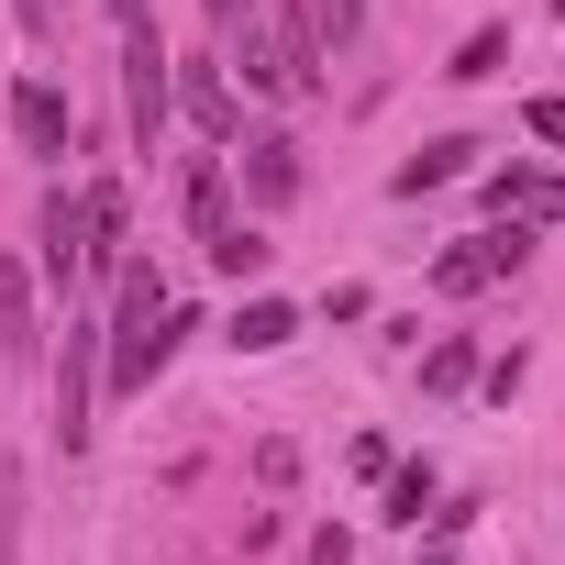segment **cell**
Masks as SVG:
<instances>
[{
  "mask_svg": "<svg viewBox=\"0 0 565 565\" xmlns=\"http://www.w3.org/2000/svg\"><path fill=\"white\" fill-rule=\"evenodd\" d=\"M488 200H499V211H532V222H565V178H532V167H499Z\"/></svg>",
  "mask_w": 565,
  "mask_h": 565,
  "instance_id": "obj_11",
  "label": "cell"
},
{
  "mask_svg": "<svg viewBox=\"0 0 565 565\" xmlns=\"http://www.w3.org/2000/svg\"><path fill=\"white\" fill-rule=\"evenodd\" d=\"M178 333H189V311L167 300V277L156 266H122L111 277V322H100V388H156V366L178 355Z\"/></svg>",
  "mask_w": 565,
  "mask_h": 565,
  "instance_id": "obj_1",
  "label": "cell"
},
{
  "mask_svg": "<svg viewBox=\"0 0 565 565\" xmlns=\"http://www.w3.org/2000/svg\"><path fill=\"white\" fill-rule=\"evenodd\" d=\"M433 510V466H388V521H422Z\"/></svg>",
  "mask_w": 565,
  "mask_h": 565,
  "instance_id": "obj_17",
  "label": "cell"
},
{
  "mask_svg": "<svg viewBox=\"0 0 565 565\" xmlns=\"http://www.w3.org/2000/svg\"><path fill=\"white\" fill-rule=\"evenodd\" d=\"M355 23H366V0H311V34H333V45H344Z\"/></svg>",
  "mask_w": 565,
  "mask_h": 565,
  "instance_id": "obj_18",
  "label": "cell"
},
{
  "mask_svg": "<svg viewBox=\"0 0 565 565\" xmlns=\"http://www.w3.org/2000/svg\"><path fill=\"white\" fill-rule=\"evenodd\" d=\"M56 12H67V0H23V23H34V34H56Z\"/></svg>",
  "mask_w": 565,
  "mask_h": 565,
  "instance_id": "obj_20",
  "label": "cell"
},
{
  "mask_svg": "<svg viewBox=\"0 0 565 565\" xmlns=\"http://www.w3.org/2000/svg\"><path fill=\"white\" fill-rule=\"evenodd\" d=\"M111 12H122V34H134V23H156V0H111Z\"/></svg>",
  "mask_w": 565,
  "mask_h": 565,
  "instance_id": "obj_22",
  "label": "cell"
},
{
  "mask_svg": "<svg viewBox=\"0 0 565 565\" xmlns=\"http://www.w3.org/2000/svg\"><path fill=\"white\" fill-rule=\"evenodd\" d=\"M422 565H444V554H422Z\"/></svg>",
  "mask_w": 565,
  "mask_h": 565,
  "instance_id": "obj_23",
  "label": "cell"
},
{
  "mask_svg": "<svg viewBox=\"0 0 565 565\" xmlns=\"http://www.w3.org/2000/svg\"><path fill=\"white\" fill-rule=\"evenodd\" d=\"M122 89H134V145L156 156L167 100H178V89H167V45H156V23H134V34H122Z\"/></svg>",
  "mask_w": 565,
  "mask_h": 565,
  "instance_id": "obj_4",
  "label": "cell"
},
{
  "mask_svg": "<svg viewBox=\"0 0 565 565\" xmlns=\"http://www.w3.org/2000/svg\"><path fill=\"white\" fill-rule=\"evenodd\" d=\"M244 12H255V0H211V23H222V34H233V23H244Z\"/></svg>",
  "mask_w": 565,
  "mask_h": 565,
  "instance_id": "obj_21",
  "label": "cell"
},
{
  "mask_svg": "<svg viewBox=\"0 0 565 565\" xmlns=\"http://www.w3.org/2000/svg\"><path fill=\"white\" fill-rule=\"evenodd\" d=\"M466 167H477V145H466V134H444V145H422L388 189H399V200H422V189H444V178H466Z\"/></svg>",
  "mask_w": 565,
  "mask_h": 565,
  "instance_id": "obj_10",
  "label": "cell"
},
{
  "mask_svg": "<svg viewBox=\"0 0 565 565\" xmlns=\"http://www.w3.org/2000/svg\"><path fill=\"white\" fill-rule=\"evenodd\" d=\"M244 200H255V211H289V200H300V145H289V134H255V145H244Z\"/></svg>",
  "mask_w": 565,
  "mask_h": 565,
  "instance_id": "obj_6",
  "label": "cell"
},
{
  "mask_svg": "<svg viewBox=\"0 0 565 565\" xmlns=\"http://www.w3.org/2000/svg\"><path fill=\"white\" fill-rule=\"evenodd\" d=\"M0 355H12V366L34 355V277L23 266H0Z\"/></svg>",
  "mask_w": 565,
  "mask_h": 565,
  "instance_id": "obj_12",
  "label": "cell"
},
{
  "mask_svg": "<svg viewBox=\"0 0 565 565\" xmlns=\"http://www.w3.org/2000/svg\"><path fill=\"white\" fill-rule=\"evenodd\" d=\"M89 399H100V322H67V366H56V444H89Z\"/></svg>",
  "mask_w": 565,
  "mask_h": 565,
  "instance_id": "obj_5",
  "label": "cell"
},
{
  "mask_svg": "<svg viewBox=\"0 0 565 565\" xmlns=\"http://www.w3.org/2000/svg\"><path fill=\"white\" fill-rule=\"evenodd\" d=\"M532 145H565V100H532Z\"/></svg>",
  "mask_w": 565,
  "mask_h": 565,
  "instance_id": "obj_19",
  "label": "cell"
},
{
  "mask_svg": "<svg viewBox=\"0 0 565 565\" xmlns=\"http://www.w3.org/2000/svg\"><path fill=\"white\" fill-rule=\"evenodd\" d=\"M189 222H200V244H211V233H222V222H233V178H222V167H211V156H200V167H189Z\"/></svg>",
  "mask_w": 565,
  "mask_h": 565,
  "instance_id": "obj_14",
  "label": "cell"
},
{
  "mask_svg": "<svg viewBox=\"0 0 565 565\" xmlns=\"http://www.w3.org/2000/svg\"><path fill=\"white\" fill-rule=\"evenodd\" d=\"M499 56H510V23H477V34L455 45V67H444V78H499Z\"/></svg>",
  "mask_w": 565,
  "mask_h": 565,
  "instance_id": "obj_16",
  "label": "cell"
},
{
  "mask_svg": "<svg viewBox=\"0 0 565 565\" xmlns=\"http://www.w3.org/2000/svg\"><path fill=\"white\" fill-rule=\"evenodd\" d=\"M289 333H300V311H289V300H244L222 344H233V355H277V344H289Z\"/></svg>",
  "mask_w": 565,
  "mask_h": 565,
  "instance_id": "obj_9",
  "label": "cell"
},
{
  "mask_svg": "<svg viewBox=\"0 0 565 565\" xmlns=\"http://www.w3.org/2000/svg\"><path fill=\"white\" fill-rule=\"evenodd\" d=\"M233 67H244V89L300 100V89L322 78V34H311V12H244V23H233Z\"/></svg>",
  "mask_w": 565,
  "mask_h": 565,
  "instance_id": "obj_2",
  "label": "cell"
},
{
  "mask_svg": "<svg viewBox=\"0 0 565 565\" xmlns=\"http://www.w3.org/2000/svg\"><path fill=\"white\" fill-rule=\"evenodd\" d=\"M12 134H23V156H67V89L56 78H23L12 89Z\"/></svg>",
  "mask_w": 565,
  "mask_h": 565,
  "instance_id": "obj_7",
  "label": "cell"
},
{
  "mask_svg": "<svg viewBox=\"0 0 565 565\" xmlns=\"http://www.w3.org/2000/svg\"><path fill=\"white\" fill-rule=\"evenodd\" d=\"M521 255H532V222H521V211H499L488 233H466L455 255H433V289H444V300H477V289H499Z\"/></svg>",
  "mask_w": 565,
  "mask_h": 565,
  "instance_id": "obj_3",
  "label": "cell"
},
{
  "mask_svg": "<svg viewBox=\"0 0 565 565\" xmlns=\"http://www.w3.org/2000/svg\"><path fill=\"white\" fill-rule=\"evenodd\" d=\"M422 388H433V399H455V388H477V344H466V333H444V344L422 355Z\"/></svg>",
  "mask_w": 565,
  "mask_h": 565,
  "instance_id": "obj_15",
  "label": "cell"
},
{
  "mask_svg": "<svg viewBox=\"0 0 565 565\" xmlns=\"http://www.w3.org/2000/svg\"><path fill=\"white\" fill-rule=\"evenodd\" d=\"M178 111H189V122H200L211 145H222V134L244 122V100H233V78H222L211 56H189V78H178Z\"/></svg>",
  "mask_w": 565,
  "mask_h": 565,
  "instance_id": "obj_8",
  "label": "cell"
},
{
  "mask_svg": "<svg viewBox=\"0 0 565 565\" xmlns=\"http://www.w3.org/2000/svg\"><path fill=\"white\" fill-rule=\"evenodd\" d=\"M200 255H211V266H222V277H266V255H277V244H266V233H255V222H222V233H211V244H200Z\"/></svg>",
  "mask_w": 565,
  "mask_h": 565,
  "instance_id": "obj_13",
  "label": "cell"
}]
</instances>
